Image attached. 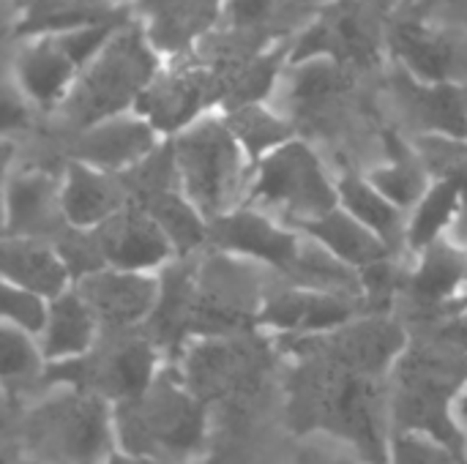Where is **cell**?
Returning <instances> with one entry per match:
<instances>
[{
  "instance_id": "2",
  "label": "cell",
  "mask_w": 467,
  "mask_h": 464,
  "mask_svg": "<svg viewBox=\"0 0 467 464\" xmlns=\"http://www.w3.org/2000/svg\"><path fill=\"white\" fill-rule=\"evenodd\" d=\"M19 446L30 464H107L118 446L115 405L77 388H60L25 413Z\"/></svg>"
},
{
  "instance_id": "11",
  "label": "cell",
  "mask_w": 467,
  "mask_h": 464,
  "mask_svg": "<svg viewBox=\"0 0 467 464\" xmlns=\"http://www.w3.org/2000/svg\"><path fill=\"white\" fill-rule=\"evenodd\" d=\"M161 150V134L140 115L126 112L82 129L71 148V161L101 172L126 175Z\"/></svg>"
},
{
  "instance_id": "21",
  "label": "cell",
  "mask_w": 467,
  "mask_h": 464,
  "mask_svg": "<svg viewBox=\"0 0 467 464\" xmlns=\"http://www.w3.org/2000/svg\"><path fill=\"white\" fill-rule=\"evenodd\" d=\"M3 282L44 295L47 301H55L74 287L71 271L57 246L33 238L3 241Z\"/></svg>"
},
{
  "instance_id": "37",
  "label": "cell",
  "mask_w": 467,
  "mask_h": 464,
  "mask_svg": "<svg viewBox=\"0 0 467 464\" xmlns=\"http://www.w3.org/2000/svg\"><path fill=\"white\" fill-rule=\"evenodd\" d=\"M457 418H460V424H462V427H467V383H465V388H462L460 405H457Z\"/></svg>"
},
{
  "instance_id": "6",
  "label": "cell",
  "mask_w": 467,
  "mask_h": 464,
  "mask_svg": "<svg viewBox=\"0 0 467 464\" xmlns=\"http://www.w3.org/2000/svg\"><path fill=\"white\" fill-rule=\"evenodd\" d=\"M252 202L265 213H279L287 224L306 230L339 208V186L320 156L301 139H290L254 167Z\"/></svg>"
},
{
  "instance_id": "24",
  "label": "cell",
  "mask_w": 467,
  "mask_h": 464,
  "mask_svg": "<svg viewBox=\"0 0 467 464\" xmlns=\"http://www.w3.org/2000/svg\"><path fill=\"white\" fill-rule=\"evenodd\" d=\"M99 320L85 304V298L71 287L49 304V320L38 339L47 364L74 361L88 356L99 339Z\"/></svg>"
},
{
  "instance_id": "15",
  "label": "cell",
  "mask_w": 467,
  "mask_h": 464,
  "mask_svg": "<svg viewBox=\"0 0 467 464\" xmlns=\"http://www.w3.org/2000/svg\"><path fill=\"white\" fill-rule=\"evenodd\" d=\"M257 323L285 334L326 336L356 323V298L285 284L282 290L268 293Z\"/></svg>"
},
{
  "instance_id": "19",
  "label": "cell",
  "mask_w": 467,
  "mask_h": 464,
  "mask_svg": "<svg viewBox=\"0 0 467 464\" xmlns=\"http://www.w3.org/2000/svg\"><path fill=\"white\" fill-rule=\"evenodd\" d=\"M389 44L405 74L424 85H449L462 66L457 44L424 22H397Z\"/></svg>"
},
{
  "instance_id": "25",
  "label": "cell",
  "mask_w": 467,
  "mask_h": 464,
  "mask_svg": "<svg viewBox=\"0 0 467 464\" xmlns=\"http://www.w3.org/2000/svg\"><path fill=\"white\" fill-rule=\"evenodd\" d=\"M301 232L315 238L323 249H328L339 263H345L356 273H364L380 263H389L394 254L372 230H367L358 219H353L342 208L331 211L328 216L317 219Z\"/></svg>"
},
{
  "instance_id": "18",
  "label": "cell",
  "mask_w": 467,
  "mask_h": 464,
  "mask_svg": "<svg viewBox=\"0 0 467 464\" xmlns=\"http://www.w3.org/2000/svg\"><path fill=\"white\" fill-rule=\"evenodd\" d=\"M227 0H140L145 36L156 52L181 55L224 14Z\"/></svg>"
},
{
  "instance_id": "26",
  "label": "cell",
  "mask_w": 467,
  "mask_h": 464,
  "mask_svg": "<svg viewBox=\"0 0 467 464\" xmlns=\"http://www.w3.org/2000/svg\"><path fill=\"white\" fill-rule=\"evenodd\" d=\"M339 186V208L358 219L367 230H372L391 252L405 243L408 232V213L397 208L389 197H383L369 178L361 175H342Z\"/></svg>"
},
{
  "instance_id": "8",
  "label": "cell",
  "mask_w": 467,
  "mask_h": 464,
  "mask_svg": "<svg viewBox=\"0 0 467 464\" xmlns=\"http://www.w3.org/2000/svg\"><path fill=\"white\" fill-rule=\"evenodd\" d=\"M380 25L361 0H334L323 5L290 49V63L331 60L342 68L372 66L380 55Z\"/></svg>"
},
{
  "instance_id": "33",
  "label": "cell",
  "mask_w": 467,
  "mask_h": 464,
  "mask_svg": "<svg viewBox=\"0 0 467 464\" xmlns=\"http://www.w3.org/2000/svg\"><path fill=\"white\" fill-rule=\"evenodd\" d=\"M293 0H227L224 14L230 19L233 27L238 30H260L274 25L282 14V8H287Z\"/></svg>"
},
{
  "instance_id": "36",
  "label": "cell",
  "mask_w": 467,
  "mask_h": 464,
  "mask_svg": "<svg viewBox=\"0 0 467 464\" xmlns=\"http://www.w3.org/2000/svg\"><path fill=\"white\" fill-rule=\"evenodd\" d=\"M441 336L467 353V309L462 314H457V317H451V320L443 323V334Z\"/></svg>"
},
{
  "instance_id": "38",
  "label": "cell",
  "mask_w": 467,
  "mask_h": 464,
  "mask_svg": "<svg viewBox=\"0 0 467 464\" xmlns=\"http://www.w3.org/2000/svg\"><path fill=\"white\" fill-rule=\"evenodd\" d=\"M137 464H159V462H150V459H140V457H137Z\"/></svg>"
},
{
  "instance_id": "27",
  "label": "cell",
  "mask_w": 467,
  "mask_h": 464,
  "mask_svg": "<svg viewBox=\"0 0 467 464\" xmlns=\"http://www.w3.org/2000/svg\"><path fill=\"white\" fill-rule=\"evenodd\" d=\"M460 205H462V197L457 186H451L449 180H432L424 200L408 213V232H405L408 249L413 254H421L424 249L449 238L457 222Z\"/></svg>"
},
{
  "instance_id": "13",
  "label": "cell",
  "mask_w": 467,
  "mask_h": 464,
  "mask_svg": "<svg viewBox=\"0 0 467 464\" xmlns=\"http://www.w3.org/2000/svg\"><path fill=\"white\" fill-rule=\"evenodd\" d=\"M63 183L41 170H19L5 178V238H60L68 227L63 213Z\"/></svg>"
},
{
  "instance_id": "28",
  "label": "cell",
  "mask_w": 467,
  "mask_h": 464,
  "mask_svg": "<svg viewBox=\"0 0 467 464\" xmlns=\"http://www.w3.org/2000/svg\"><path fill=\"white\" fill-rule=\"evenodd\" d=\"M391 153H394L391 161L383 164V167H375L367 178H369V183L383 197H389L397 208H402L405 213H410L424 200V194L432 186L430 183V170L424 167L421 156H413L397 139H394Z\"/></svg>"
},
{
  "instance_id": "9",
  "label": "cell",
  "mask_w": 467,
  "mask_h": 464,
  "mask_svg": "<svg viewBox=\"0 0 467 464\" xmlns=\"http://www.w3.org/2000/svg\"><path fill=\"white\" fill-rule=\"evenodd\" d=\"M219 98V74L200 63H181L156 74L134 112H140L161 137H175L205 118V107Z\"/></svg>"
},
{
  "instance_id": "4",
  "label": "cell",
  "mask_w": 467,
  "mask_h": 464,
  "mask_svg": "<svg viewBox=\"0 0 467 464\" xmlns=\"http://www.w3.org/2000/svg\"><path fill=\"white\" fill-rule=\"evenodd\" d=\"M170 150L181 191L208 224L238 211L241 197L252 194L254 164L222 115H205L175 134Z\"/></svg>"
},
{
  "instance_id": "14",
  "label": "cell",
  "mask_w": 467,
  "mask_h": 464,
  "mask_svg": "<svg viewBox=\"0 0 467 464\" xmlns=\"http://www.w3.org/2000/svg\"><path fill=\"white\" fill-rule=\"evenodd\" d=\"M107 268L137 271V273H156L164 271L172 260H178L175 246L159 227V222L131 202L115 219L96 230Z\"/></svg>"
},
{
  "instance_id": "29",
  "label": "cell",
  "mask_w": 467,
  "mask_h": 464,
  "mask_svg": "<svg viewBox=\"0 0 467 464\" xmlns=\"http://www.w3.org/2000/svg\"><path fill=\"white\" fill-rule=\"evenodd\" d=\"M222 118L227 120L230 131L235 134V139L241 142V148L246 150V156L252 159L254 167L268 153H274L276 148H282L285 142L293 139L290 123L285 118H279L276 112L265 109L263 104L235 107V109H227Z\"/></svg>"
},
{
  "instance_id": "22",
  "label": "cell",
  "mask_w": 467,
  "mask_h": 464,
  "mask_svg": "<svg viewBox=\"0 0 467 464\" xmlns=\"http://www.w3.org/2000/svg\"><path fill=\"white\" fill-rule=\"evenodd\" d=\"M408 290L419 306H454L467 293V252L449 238L416 254V265L408 276Z\"/></svg>"
},
{
  "instance_id": "1",
  "label": "cell",
  "mask_w": 467,
  "mask_h": 464,
  "mask_svg": "<svg viewBox=\"0 0 467 464\" xmlns=\"http://www.w3.org/2000/svg\"><path fill=\"white\" fill-rule=\"evenodd\" d=\"M467 383V353L446 342L408 345L391 366V424L394 432L435 438L462 454L465 435L457 405Z\"/></svg>"
},
{
  "instance_id": "5",
  "label": "cell",
  "mask_w": 467,
  "mask_h": 464,
  "mask_svg": "<svg viewBox=\"0 0 467 464\" xmlns=\"http://www.w3.org/2000/svg\"><path fill=\"white\" fill-rule=\"evenodd\" d=\"M159 71V52L148 41L142 22L129 19L79 74L74 90L63 101V112L79 131L115 115L134 112Z\"/></svg>"
},
{
  "instance_id": "17",
  "label": "cell",
  "mask_w": 467,
  "mask_h": 464,
  "mask_svg": "<svg viewBox=\"0 0 467 464\" xmlns=\"http://www.w3.org/2000/svg\"><path fill=\"white\" fill-rule=\"evenodd\" d=\"M79 74H82L79 66L63 49L57 36L25 41L14 63L16 88L25 93L30 104L44 107V109L63 107Z\"/></svg>"
},
{
  "instance_id": "16",
  "label": "cell",
  "mask_w": 467,
  "mask_h": 464,
  "mask_svg": "<svg viewBox=\"0 0 467 464\" xmlns=\"http://www.w3.org/2000/svg\"><path fill=\"white\" fill-rule=\"evenodd\" d=\"M60 183L66 222L77 230H99L134 202L123 175L101 172L79 161H68Z\"/></svg>"
},
{
  "instance_id": "39",
  "label": "cell",
  "mask_w": 467,
  "mask_h": 464,
  "mask_svg": "<svg viewBox=\"0 0 467 464\" xmlns=\"http://www.w3.org/2000/svg\"><path fill=\"white\" fill-rule=\"evenodd\" d=\"M112 3H118V0H112Z\"/></svg>"
},
{
  "instance_id": "34",
  "label": "cell",
  "mask_w": 467,
  "mask_h": 464,
  "mask_svg": "<svg viewBox=\"0 0 467 464\" xmlns=\"http://www.w3.org/2000/svg\"><path fill=\"white\" fill-rule=\"evenodd\" d=\"M30 107L33 104L16 88V82L8 79L5 82V90H3V131L5 134H14L16 129H25L27 120H30Z\"/></svg>"
},
{
  "instance_id": "12",
  "label": "cell",
  "mask_w": 467,
  "mask_h": 464,
  "mask_svg": "<svg viewBox=\"0 0 467 464\" xmlns=\"http://www.w3.org/2000/svg\"><path fill=\"white\" fill-rule=\"evenodd\" d=\"M85 298L99 325L112 331H129L153 317L161 295L159 273H137L120 268H104L74 284Z\"/></svg>"
},
{
  "instance_id": "10",
  "label": "cell",
  "mask_w": 467,
  "mask_h": 464,
  "mask_svg": "<svg viewBox=\"0 0 467 464\" xmlns=\"http://www.w3.org/2000/svg\"><path fill=\"white\" fill-rule=\"evenodd\" d=\"M208 241H213L224 254L276 268L287 276L301 254L304 232H296L290 224L276 222L260 208L241 205L208 224Z\"/></svg>"
},
{
  "instance_id": "3",
  "label": "cell",
  "mask_w": 467,
  "mask_h": 464,
  "mask_svg": "<svg viewBox=\"0 0 467 464\" xmlns=\"http://www.w3.org/2000/svg\"><path fill=\"white\" fill-rule=\"evenodd\" d=\"M175 375L159 372L148 391L115 405L120 451L159 464H183L200 451L205 410L197 394Z\"/></svg>"
},
{
  "instance_id": "31",
  "label": "cell",
  "mask_w": 467,
  "mask_h": 464,
  "mask_svg": "<svg viewBox=\"0 0 467 464\" xmlns=\"http://www.w3.org/2000/svg\"><path fill=\"white\" fill-rule=\"evenodd\" d=\"M49 304L44 295H36L30 290L14 287L3 282V325L16 328L33 339H41L47 320H49Z\"/></svg>"
},
{
  "instance_id": "7",
  "label": "cell",
  "mask_w": 467,
  "mask_h": 464,
  "mask_svg": "<svg viewBox=\"0 0 467 464\" xmlns=\"http://www.w3.org/2000/svg\"><path fill=\"white\" fill-rule=\"evenodd\" d=\"M156 375V345L145 339H123L109 345V350L93 347L82 358L49 364L44 380L120 405L148 391Z\"/></svg>"
},
{
  "instance_id": "20",
  "label": "cell",
  "mask_w": 467,
  "mask_h": 464,
  "mask_svg": "<svg viewBox=\"0 0 467 464\" xmlns=\"http://www.w3.org/2000/svg\"><path fill=\"white\" fill-rule=\"evenodd\" d=\"M16 25L14 36L22 41L66 36L90 25L126 19L123 8L112 0H14Z\"/></svg>"
},
{
  "instance_id": "23",
  "label": "cell",
  "mask_w": 467,
  "mask_h": 464,
  "mask_svg": "<svg viewBox=\"0 0 467 464\" xmlns=\"http://www.w3.org/2000/svg\"><path fill=\"white\" fill-rule=\"evenodd\" d=\"M400 98L408 118L424 131V137H443L467 142V104L462 93L449 85H424L405 77Z\"/></svg>"
},
{
  "instance_id": "32",
  "label": "cell",
  "mask_w": 467,
  "mask_h": 464,
  "mask_svg": "<svg viewBox=\"0 0 467 464\" xmlns=\"http://www.w3.org/2000/svg\"><path fill=\"white\" fill-rule=\"evenodd\" d=\"M389 443V464H465L457 449L427 435L394 432Z\"/></svg>"
},
{
  "instance_id": "35",
  "label": "cell",
  "mask_w": 467,
  "mask_h": 464,
  "mask_svg": "<svg viewBox=\"0 0 467 464\" xmlns=\"http://www.w3.org/2000/svg\"><path fill=\"white\" fill-rule=\"evenodd\" d=\"M298 464H353L350 454L342 449V440H309L301 454H298Z\"/></svg>"
},
{
  "instance_id": "30",
  "label": "cell",
  "mask_w": 467,
  "mask_h": 464,
  "mask_svg": "<svg viewBox=\"0 0 467 464\" xmlns=\"http://www.w3.org/2000/svg\"><path fill=\"white\" fill-rule=\"evenodd\" d=\"M3 353H0V366H3V383L5 388H25L36 377L47 375V358L38 345V339L3 325Z\"/></svg>"
}]
</instances>
